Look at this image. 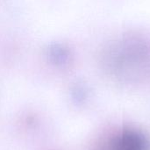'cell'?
I'll return each mask as SVG.
<instances>
[{"mask_svg":"<svg viewBox=\"0 0 150 150\" xmlns=\"http://www.w3.org/2000/svg\"><path fill=\"white\" fill-rule=\"evenodd\" d=\"M95 150H150V137L134 127H120L105 134Z\"/></svg>","mask_w":150,"mask_h":150,"instance_id":"7a4b0ae2","label":"cell"},{"mask_svg":"<svg viewBox=\"0 0 150 150\" xmlns=\"http://www.w3.org/2000/svg\"><path fill=\"white\" fill-rule=\"evenodd\" d=\"M103 65L117 80L141 81L150 73L149 43L135 35L119 38L105 50Z\"/></svg>","mask_w":150,"mask_h":150,"instance_id":"6da1fadb","label":"cell"}]
</instances>
